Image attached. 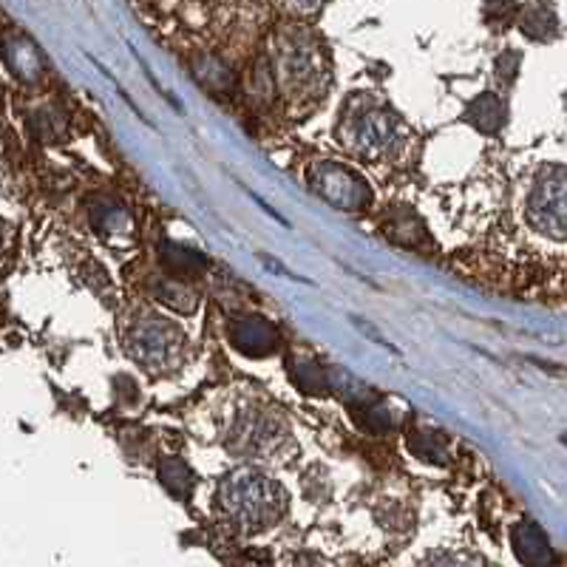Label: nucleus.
<instances>
[{
	"label": "nucleus",
	"instance_id": "1",
	"mask_svg": "<svg viewBox=\"0 0 567 567\" xmlns=\"http://www.w3.org/2000/svg\"><path fill=\"white\" fill-rule=\"evenodd\" d=\"M222 506L233 513V520L241 528H264L273 522L284 508V497L273 483H267L259 474H236L222 488Z\"/></svg>",
	"mask_w": 567,
	"mask_h": 567
},
{
	"label": "nucleus",
	"instance_id": "2",
	"mask_svg": "<svg viewBox=\"0 0 567 567\" xmlns=\"http://www.w3.org/2000/svg\"><path fill=\"white\" fill-rule=\"evenodd\" d=\"M531 222L547 236L567 239V171L551 168L542 173L528 199Z\"/></svg>",
	"mask_w": 567,
	"mask_h": 567
},
{
	"label": "nucleus",
	"instance_id": "3",
	"mask_svg": "<svg viewBox=\"0 0 567 567\" xmlns=\"http://www.w3.org/2000/svg\"><path fill=\"white\" fill-rule=\"evenodd\" d=\"M313 188L343 211H358L370 202V191L363 188L361 179L341 165H321L313 171Z\"/></svg>",
	"mask_w": 567,
	"mask_h": 567
},
{
	"label": "nucleus",
	"instance_id": "4",
	"mask_svg": "<svg viewBox=\"0 0 567 567\" xmlns=\"http://www.w3.org/2000/svg\"><path fill=\"white\" fill-rule=\"evenodd\" d=\"M179 336L162 318H151L145 327L137 329V336L131 338V352L143 363H148V370H157V363H165L177 352Z\"/></svg>",
	"mask_w": 567,
	"mask_h": 567
},
{
	"label": "nucleus",
	"instance_id": "5",
	"mask_svg": "<svg viewBox=\"0 0 567 567\" xmlns=\"http://www.w3.org/2000/svg\"><path fill=\"white\" fill-rule=\"evenodd\" d=\"M395 116L383 114V111H370L363 114V123H358V151L370 154V157H383L389 151L397 137L392 134L395 128Z\"/></svg>",
	"mask_w": 567,
	"mask_h": 567
},
{
	"label": "nucleus",
	"instance_id": "6",
	"mask_svg": "<svg viewBox=\"0 0 567 567\" xmlns=\"http://www.w3.org/2000/svg\"><path fill=\"white\" fill-rule=\"evenodd\" d=\"M230 338L247 355H267L275 349V329L264 318H241L233 324Z\"/></svg>",
	"mask_w": 567,
	"mask_h": 567
},
{
	"label": "nucleus",
	"instance_id": "7",
	"mask_svg": "<svg viewBox=\"0 0 567 567\" xmlns=\"http://www.w3.org/2000/svg\"><path fill=\"white\" fill-rule=\"evenodd\" d=\"M513 545H517V556L528 565H547L554 562L551 556V545H547V536L533 525V522H522L517 531H513Z\"/></svg>",
	"mask_w": 567,
	"mask_h": 567
},
{
	"label": "nucleus",
	"instance_id": "8",
	"mask_svg": "<svg viewBox=\"0 0 567 567\" xmlns=\"http://www.w3.org/2000/svg\"><path fill=\"white\" fill-rule=\"evenodd\" d=\"M468 123L477 125L479 131H486V134H491V131H499L502 128V120H506V109H502V100H497V94H483L477 100V103L468 109Z\"/></svg>",
	"mask_w": 567,
	"mask_h": 567
},
{
	"label": "nucleus",
	"instance_id": "9",
	"mask_svg": "<svg viewBox=\"0 0 567 567\" xmlns=\"http://www.w3.org/2000/svg\"><path fill=\"white\" fill-rule=\"evenodd\" d=\"M298 9H318L321 7V0H293Z\"/></svg>",
	"mask_w": 567,
	"mask_h": 567
},
{
	"label": "nucleus",
	"instance_id": "10",
	"mask_svg": "<svg viewBox=\"0 0 567 567\" xmlns=\"http://www.w3.org/2000/svg\"><path fill=\"white\" fill-rule=\"evenodd\" d=\"M565 443H567V438H565Z\"/></svg>",
	"mask_w": 567,
	"mask_h": 567
}]
</instances>
